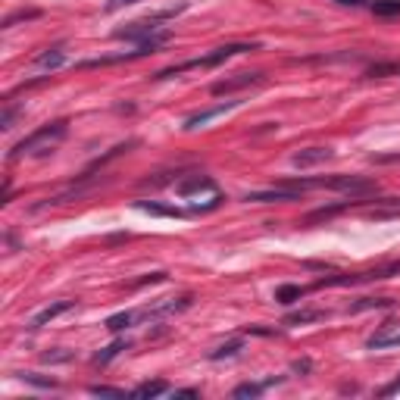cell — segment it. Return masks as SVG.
<instances>
[{"label":"cell","mask_w":400,"mask_h":400,"mask_svg":"<svg viewBox=\"0 0 400 400\" xmlns=\"http://www.w3.org/2000/svg\"><path fill=\"white\" fill-rule=\"evenodd\" d=\"M66 135H69V122L66 119L47 122V125H41L38 131H31L28 138H22L19 144L13 147L10 160H22V156H47L66 141Z\"/></svg>","instance_id":"cell-1"},{"label":"cell","mask_w":400,"mask_h":400,"mask_svg":"<svg viewBox=\"0 0 400 400\" xmlns=\"http://www.w3.org/2000/svg\"><path fill=\"white\" fill-rule=\"evenodd\" d=\"M254 50H260V44H222V47H216L213 53H207V57L178 63V66H172V69H160L153 78H172V75L188 72V69H213V66H219V63L238 57V53H254Z\"/></svg>","instance_id":"cell-2"},{"label":"cell","mask_w":400,"mask_h":400,"mask_svg":"<svg viewBox=\"0 0 400 400\" xmlns=\"http://www.w3.org/2000/svg\"><path fill=\"white\" fill-rule=\"evenodd\" d=\"M185 10V4L182 6H175V10H163V13H156V16H147V19H141V22H131V26H125V28H116L113 31V38L116 41H147V38H153V35H160V31H166L160 26V22H166L172 19V16H178Z\"/></svg>","instance_id":"cell-3"},{"label":"cell","mask_w":400,"mask_h":400,"mask_svg":"<svg viewBox=\"0 0 400 400\" xmlns=\"http://www.w3.org/2000/svg\"><path fill=\"white\" fill-rule=\"evenodd\" d=\"M391 276H400V263H391V266H379V269H369V272H344V276H325L316 281V288H347V285H366V281H382V279H391Z\"/></svg>","instance_id":"cell-4"},{"label":"cell","mask_w":400,"mask_h":400,"mask_svg":"<svg viewBox=\"0 0 400 400\" xmlns=\"http://www.w3.org/2000/svg\"><path fill=\"white\" fill-rule=\"evenodd\" d=\"M301 194L303 191H297V188L291 185H279V188H272V191H254V194H247V203H288V200H301Z\"/></svg>","instance_id":"cell-5"},{"label":"cell","mask_w":400,"mask_h":400,"mask_svg":"<svg viewBox=\"0 0 400 400\" xmlns=\"http://www.w3.org/2000/svg\"><path fill=\"white\" fill-rule=\"evenodd\" d=\"M234 107H241V100H225V104H216V107H210V109H200V113L188 116L182 129H185V131H194V129H200V125H207L210 119H216V116L229 113V109H234Z\"/></svg>","instance_id":"cell-6"},{"label":"cell","mask_w":400,"mask_h":400,"mask_svg":"<svg viewBox=\"0 0 400 400\" xmlns=\"http://www.w3.org/2000/svg\"><path fill=\"white\" fill-rule=\"evenodd\" d=\"M260 82H263V72H238L234 78L216 82V85H213V94H216V97H222V94H232V91L250 88V85H260Z\"/></svg>","instance_id":"cell-7"},{"label":"cell","mask_w":400,"mask_h":400,"mask_svg":"<svg viewBox=\"0 0 400 400\" xmlns=\"http://www.w3.org/2000/svg\"><path fill=\"white\" fill-rule=\"evenodd\" d=\"M332 156H335L332 147H307V151H297L291 163L297 169H310V166H319V163H328Z\"/></svg>","instance_id":"cell-8"},{"label":"cell","mask_w":400,"mask_h":400,"mask_svg":"<svg viewBox=\"0 0 400 400\" xmlns=\"http://www.w3.org/2000/svg\"><path fill=\"white\" fill-rule=\"evenodd\" d=\"M366 347H369V350H388V347H400V325H394V323L382 325L379 332H375L372 338L366 341Z\"/></svg>","instance_id":"cell-9"},{"label":"cell","mask_w":400,"mask_h":400,"mask_svg":"<svg viewBox=\"0 0 400 400\" xmlns=\"http://www.w3.org/2000/svg\"><path fill=\"white\" fill-rule=\"evenodd\" d=\"M63 63H66V44H53V47H47L44 53H38L35 57V69H47V72H53V69H60Z\"/></svg>","instance_id":"cell-10"},{"label":"cell","mask_w":400,"mask_h":400,"mask_svg":"<svg viewBox=\"0 0 400 400\" xmlns=\"http://www.w3.org/2000/svg\"><path fill=\"white\" fill-rule=\"evenodd\" d=\"M72 307H75V301H57V303H50V307H44L41 313H35V316H31L28 328H41V325H47V323H53L60 313H69Z\"/></svg>","instance_id":"cell-11"},{"label":"cell","mask_w":400,"mask_h":400,"mask_svg":"<svg viewBox=\"0 0 400 400\" xmlns=\"http://www.w3.org/2000/svg\"><path fill=\"white\" fill-rule=\"evenodd\" d=\"M360 200H344V203H332V207H319V210H313V213L303 219L307 225H313V222H328V219H335L338 213H344V210H350V207H357Z\"/></svg>","instance_id":"cell-12"},{"label":"cell","mask_w":400,"mask_h":400,"mask_svg":"<svg viewBox=\"0 0 400 400\" xmlns=\"http://www.w3.org/2000/svg\"><path fill=\"white\" fill-rule=\"evenodd\" d=\"M135 210H141V213H153V216H172V219H182L185 216V210L163 207V203H153V200H135Z\"/></svg>","instance_id":"cell-13"},{"label":"cell","mask_w":400,"mask_h":400,"mask_svg":"<svg viewBox=\"0 0 400 400\" xmlns=\"http://www.w3.org/2000/svg\"><path fill=\"white\" fill-rule=\"evenodd\" d=\"M198 191H213V182H210L207 175H191V178H185V182H178V194H182V198H191V194H198Z\"/></svg>","instance_id":"cell-14"},{"label":"cell","mask_w":400,"mask_h":400,"mask_svg":"<svg viewBox=\"0 0 400 400\" xmlns=\"http://www.w3.org/2000/svg\"><path fill=\"white\" fill-rule=\"evenodd\" d=\"M303 294H307V288H301V285H279V288H276V301L285 303V307L297 303Z\"/></svg>","instance_id":"cell-15"},{"label":"cell","mask_w":400,"mask_h":400,"mask_svg":"<svg viewBox=\"0 0 400 400\" xmlns=\"http://www.w3.org/2000/svg\"><path fill=\"white\" fill-rule=\"evenodd\" d=\"M325 319V310H301V313H291L285 319V325H307V323H319Z\"/></svg>","instance_id":"cell-16"},{"label":"cell","mask_w":400,"mask_h":400,"mask_svg":"<svg viewBox=\"0 0 400 400\" xmlns=\"http://www.w3.org/2000/svg\"><path fill=\"white\" fill-rule=\"evenodd\" d=\"M122 350H129V341H113V344H109V347H104V350H100V354L97 357H94V363H97V366H107L109 363V360H116V357H119L122 354Z\"/></svg>","instance_id":"cell-17"},{"label":"cell","mask_w":400,"mask_h":400,"mask_svg":"<svg viewBox=\"0 0 400 400\" xmlns=\"http://www.w3.org/2000/svg\"><path fill=\"white\" fill-rule=\"evenodd\" d=\"M166 391H169L166 382H144V385H138L131 394L135 397H160V394H166Z\"/></svg>","instance_id":"cell-18"},{"label":"cell","mask_w":400,"mask_h":400,"mask_svg":"<svg viewBox=\"0 0 400 400\" xmlns=\"http://www.w3.org/2000/svg\"><path fill=\"white\" fill-rule=\"evenodd\" d=\"M366 75H369V78H388V75H400V63H372V66L366 69Z\"/></svg>","instance_id":"cell-19"},{"label":"cell","mask_w":400,"mask_h":400,"mask_svg":"<svg viewBox=\"0 0 400 400\" xmlns=\"http://www.w3.org/2000/svg\"><path fill=\"white\" fill-rule=\"evenodd\" d=\"M135 319H138V313H116V316H109L104 325L109 328V332H122V328H129Z\"/></svg>","instance_id":"cell-20"},{"label":"cell","mask_w":400,"mask_h":400,"mask_svg":"<svg viewBox=\"0 0 400 400\" xmlns=\"http://www.w3.org/2000/svg\"><path fill=\"white\" fill-rule=\"evenodd\" d=\"M391 303H394L391 297H363V301L354 303L350 310H354V313H360V310H379V307H391Z\"/></svg>","instance_id":"cell-21"},{"label":"cell","mask_w":400,"mask_h":400,"mask_svg":"<svg viewBox=\"0 0 400 400\" xmlns=\"http://www.w3.org/2000/svg\"><path fill=\"white\" fill-rule=\"evenodd\" d=\"M244 347V341L241 338H234V341H229V344H222V347H216L213 354H210V360H225V357H238V350Z\"/></svg>","instance_id":"cell-22"},{"label":"cell","mask_w":400,"mask_h":400,"mask_svg":"<svg viewBox=\"0 0 400 400\" xmlns=\"http://www.w3.org/2000/svg\"><path fill=\"white\" fill-rule=\"evenodd\" d=\"M375 16H400V0H372Z\"/></svg>","instance_id":"cell-23"},{"label":"cell","mask_w":400,"mask_h":400,"mask_svg":"<svg viewBox=\"0 0 400 400\" xmlns=\"http://www.w3.org/2000/svg\"><path fill=\"white\" fill-rule=\"evenodd\" d=\"M269 385H276V379L263 382V385H250V382H247V385H238V388H234V397H256V394H263V391L269 388Z\"/></svg>","instance_id":"cell-24"},{"label":"cell","mask_w":400,"mask_h":400,"mask_svg":"<svg viewBox=\"0 0 400 400\" xmlns=\"http://www.w3.org/2000/svg\"><path fill=\"white\" fill-rule=\"evenodd\" d=\"M88 391H91L94 397H125L122 388H109V385H91Z\"/></svg>","instance_id":"cell-25"},{"label":"cell","mask_w":400,"mask_h":400,"mask_svg":"<svg viewBox=\"0 0 400 400\" xmlns=\"http://www.w3.org/2000/svg\"><path fill=\"white\" fill-rule=\"evenodd\" d=\"M38 10H19V13H13V16H6L4 19V28H10V26H16V22H22V19H38Z\"/></svg>","instance_id":"cell-26"},{"label":"cell","mask_w":400,"mask_h":400,"mask_svg":"<svg viewBox=\"0 0 400 400\" xmlns=\"http://www.w3.org/2000/svg\"><path fill=\"white\" fill-rule=\"evenodd\" d=\"M22 379H26V382H31V385H41V388H57V382H53V379H38L35 372H26V375H22Z\"/></svg>","instance_id":"cell-27"},{"label":"cell","mask_w":400,"mask_h":400,"mask_svg":"<svg viewBox=\"0 0 400 400\" xmlns=\"http://www.w3.org/2000/svg\"><path fill=\"white\" fill-rule=\"evenodd\" d=\"M16 113H19V109H16V107H6V109H4V119H0V125H4V129H13Z\"/></svg>","instance_id":"cell-28"},{"label":"cell","mask_w":400,"mask_h":400,"mask_svg":"<svg viewBox=\"0 0 400 400\" xmlns=\"http://www.w3.org/2000/svg\"><path fill=\"white\" fill-rule=\"evenodd\" d=\"M131 4H138V0H107V13H116V10H122V6H131Z\"/></svg>","instance_id":"cell-29"},{"label":"cell","mask_w":400,"mask_h":400,"mask_svg":"<svg viewBox=\"0 0 400 400\" xmlns=\"http://www.w3.org/2000/svg\"><path fill=\"white\" fill-rule=\"evenodd\" d=\"M291 369H294V372H310V369H313V363H310V360H297Z\"/></svg>","instance_id":"cell-30"},{"label":"cell","mask_w":400,"mask_h":400,"mask_svg":"<svg viewBox=\"0 0 400 400\" xmlns=\"http://www.w3.org/2000/svg\"><path fill=\"white\" fill-rule=\"evenodd\" d=\"M397 391H400V379H397V382H391L388 388H382V394H385V397H391V394H397Z\"/></svg>","instance_id":"cell-31"},{"label":"cell","mask_w":400,"mask_h":400,"mask_svg":"<svg viewBox=\"0 0 400 400\" xmlns=\"http://www.w3.org/2000/svg\"><path fill=\"white\" fill-rule=\"evenodd\" d=\"M200 391L198 388H182V391H175V397H198Z\"/></svg>","instance_id":"cell-32"}]
</instances>
